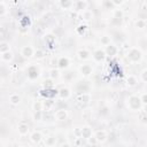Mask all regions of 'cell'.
<instances>
[{
	"label": "cell",
	"mask_w": 147,
	"mask_h": 147,
	"mask_svg": "<svg viewBox=\"0 0 147 147\" xmlns=\"http://www.w3.org/2000/svg\"><path fill=\"white\" fill-rule=\"evenodd\" d=\"M100 41H101V44H102L103 46H106V45L110 44V38H109L108 36H103V37H101Z\"/></svg>",
	"instance_id": "cell-37"
},
{
	"label": "cell",
	"mask_w": 147,
	"mask_h": 147,
	"mask_svg": "<svg viewBox=\"0 0 147 147\" xmlns=\"http://www.w3.org/2000/svg\"><path fill=\"white\" fill-rule=\"evenodd\" d=\"M56 144V138L54 136H47L45 138V145L46 146H54Z\"/></svg>",
	"instance_id": "cell-25"
},
{
	"label": "cell",
	"mask_w": 147,
	"mask_h": 147,
	"mask_svg": "<svg viewBox=\"0 0 147 147\" xmlns=\"http://www.w3.org/2000/svg\"><path fill=\"white\" fill-rule=\"evenodd\" d=\"M54 79H52V78H47V79H45L44 80V83H42V85H44V87L47 90V88H53L54 87Z\"/></svg>",
	"instance_id": "cell-26"
},
{
	"label": "cell",
	"mask_w": 147,
	"mask_h": 147,
	"mask_svg": "<svg viewBox=\"0 0 147 147\" xmlns=\"http://www.w3.org/2000/svg\"><path fill=\"white\" fill-rule=\"evenodd\" d=\"M136 26L138 28V29H145L146 28V21H145V18H138V21L136 22Z\"/></svg>",
	"instance_id": "cell-29"
},
{
	"label": "cell",
	"mask_w": 147,
	"mask_h": 147,
	"mask_svg": "<svg viewBox=\"0 0 147 147\" xmlns=\"http://www.w3.org/2000/svg\"><path fill=\"white\" fill-rule=\"evenodd\" d=\"M59 5L63 9H70L74 6V1L72 0H59Z\"/></svg>",
	"instance_id": "cell-20"
},
{
	"label": "cell",
	"mask_w": 147,
	"mask_h": 147,
	"mask_svg": "<svg viewBox=\"0 0 147 147\" xmlns=\"http://www.w3.org/2000/svg\"><path fill=\"white\" fill-rule=\"evenodd\" d=\"M69 64H70V61H69V59L67 56L60 57L57 60V63H56V65L59 67V69H67L69 67Z\"/></svg>",
	"instance_id": "cell-14"
},
{
	"label": "cell",
	"mask_w": 147,
	"mask_h": 147,
	"mask_svg": "<svg viewBox=\"0 0 147 147\" xmlns=\"http://www.w3.org/2000/svg\"><path fill=\"white\" fill-rule=\"evenodd\" d=\"M53 107H55V102L52 99H46V100L42 101V110L51 111Z\"/></svg>",
	"instance_id": "cell-16"
},
{
	"label": "cell",
	"mask_w": 147,
	"mask_h": 147,
	"mask_svg": "<svg viewBox=\"0 0 147 147\" xmlns=\"http://www.w3.org/2000/svg\"><path fill=\"white\" fill-rule=\"evenodd\" d=\"M63 77H64V79H68V80H69V79H71V78L74 77V74L70 71V72H67V74H64V75H63Z\"/></svg>",
	"instance_id": "cell-43"
},
{
	"label": "cell",
	"mask_w": 147,
	"mask_h": 147,
	"mask_svg": "<svg viewBox=\"0 0 147 147\" xmlns=\"http://www.w3.org/2000/svg\"><path fill=\"white\" fill-rule=\"evenodd\" d=\"M5 14H6V6L5 3L0 2V16H3Z\"/></svg>",
	"instance_id": "cell-41"
},
{
	"label": "cell",
	"mask_w": 147,
	"mask_h": 147,
	"mask_svg": "<svg viewBox=\"0 0 147 147\" xmlns=\"http://www.w3.org/2000/svg\"><path fill=\"white\" fill-rule=\"evenodd\" d=\"M86 30H87V25L86 24H80L78 28H77V33L79 34V36H83L85 32H86Z\"/></svg>",
	"instance_id": "cell-30"
},
{
	"label": "cell",
	"mask_w": 147,
	"mask_h": 147,
	"mask_svg": "<svg viewBox=\"0 0 147 147\" xmlns=\"http://www.w3.org/2000/svg\"><path fill=\"white\" fill-rule=\"evenodd\" d=\"M1 59H2V61H5V62H10V61L14 59V55H13V53H11L10 51H7V52L1 53Z\"/></svg>",
	"instance_id": "cell-22"
},
{
	"label": "cell",
	"mask_w": 147,
	"mask_h": 147,
	"mask_svg": "<svg viewBox=\"0 0 147 147\" xmlns=\"http://www.w3.org/2000/svg\"><path fill=\"white\" fill-rule=\"evenodd\" d=\"M59 76H60V71H59V69H51V70H49V78H52V79H56Z\"/></svg>",
	"instance_id": "cell-31"
},
{
	"label": "cell",
	"mask_w": 147,
	"mask_h": 147,
	"mask_svg": "<svg viewBox=\"0 0 147 147\" xmlns=\"http://www.w3.org/2000/svg\"><path fill=\"white\" fill-rule=\"evenodd\" d=\"M94 137H95V139H96L98 144H103V142L107 140V138H108L107 132H106L105 130H98V131L95 132Z\"/></svg>",
	"instance_id": "cell-11"
},
{
	"label": "cell",
	"mask_w": 147,
	"mask_h": 147,
	"mask_svg": "<svg viewBox=\"0 0 147 147\" xmlns=\"http://www.w3.org/2000/svg\"><path fill=\"white\" fill-rule=\"evenodd\" d=\"M92 134H93V131H92V127H91V126L85 125V126L80 127V137H82L84 140H86L87 138H90Z\"/></svg>",
	"instance_id": "cell-12"
},
{
	"label": "cell",
	"mask_w": 147,
	"mask_h": 147,
	"mask_svg": "<svg viewBox=\"0 0 147 147\" xmlns=\"http://www.w3.org/2000/svg\"><path fill=\"white\" fill-rule=\"evenodd\" d=\"M141 10H142V11H146V2H145V1H144L142 5H141Z\"/></svg>",
	"instance_id": "cell-46"
},
{
	"label": "cell",
	"mask_w": 147,
	"mask_h": 147,
	"mask_svg": "<svg viewBox=\"0 0 147 147\" xmlns=\"http://www.w3.org/2000/svg\"><path fill=\"white\" fill-rule=\"evenodd\" d=\"M86 7H87V2L85 0H78V1L75 2V10L76 11H80L82 13L83 10L86 9Z\"/></svg>",
	"instance_id": "cell-17"
},
{
	"label": "cell",
	"mask_w": 147,
	"mask_h": 147,
	"mask_svg": "<svg viewBox=\"0 0 147 147\" xmlns=\"http://www.w3.org/2000/svg\"><path fill=\"white\" fill-rule=\"evenodd\" d=\"M0 145H1V142H0Z\"/></svg>",
	"instance_id": "cell-49"
},
{
	"label": "cell",
	"mask_w": 147,
	"mask_h": 147,
	"mask_svg": "<svg viewBox=\"0 0 147 147\" xmlns=\"http://www.w3.org/2000/svg\"><path fill=\"white\" fill-rule=\"evenodd\" d=\"M44 55H45V53L42 49H37V51H34V54H33V56H36L37 59H42Z\"/></svg>",
	"instance_id": "cell-35"
},
{
	"label": "cell",
	"mask_w": 147,
	"mask_h": 147,
	"mask_svg": "<svg viewBox=\"0 0 147 147\" xmlns=\"http://www.w3.org/2000/svg\"><path fill=\"white\" fill-rule=\"evenodd\" d=\"M33 110L37 111V110H42V101H34L33 102Z\"/></svg>",
	"instance_id": "cell-33"
},
{
	"label": "cell",
	"mask_w": 147,
	"mask_h": 147,
	"mask_svg": "<svg viewBox=\"0 0 147 147\" xmlns=\"http://www.w3.org/2000/svg\"><path fill=\"white\" fill-rule=\"evenodd\" d=\"M30 140L33 142V144H39L41 140H42V134L40 131H33L31 134H30Z\"/></svg>",
	"instance_id": "cell-15"
},
{
	"label": "cell",
	"mask_w": 147,
	"mask_h": 147,
	"mask_svg": "<svg viewBox=\"0 0 147 147\" xmlns=\"http://www.w3.org/2000/svg\"><path fill=\"white\" fill-rule=\"evenodd\" d=\"M42 115H44L42 110H37V111H34V114H33V119H34L36 122H39V121L42 119Z\"/></svg>",
	"instance_id": "cell-32"
},
{
	"label": "cell",
	"mask_w": 147,
	"mask_h": 147,
	"mask_svg": "<svg viewBox=\"0 0 147 147\" xmlns=\"http://www.w3.org/2000/svg\"><path fill=\"white\" fill-rule=\"evenodd\" d=\"M92 57H93V60H94L95 62H102V61L106 59V53H105L103 49L99 48V49H95V51L93 52Z\"/></svg>",
	"instance_id": "cell-6"
},
{
	"label": "cell",
	"mask_w": 147,
	"mask_h": 147,
	"mask_svg": "<svg viewBox=\"0 0 147 147\" xmlns=\"http://www.w3.org/2000/svg\"><path fill=\"white\" fill-rule=\"evenodd\" d=\"M39 75H40V71H39V68L36 64H31V65L28 67V69H26V76H28V78L30 80L37 79L39 77Z\"/></svg>",
	"instance_id": "cell-3"
},
{
	"label": "cell",
	"mask_w": 147,
	"mask_h": 147,
	"mask_svg": "<svg viewBox=\"0 0 147 147\" xmlns=\"http://www.w3.org/2000/svg\"><path fill=\"white\" fill-rule=\"evenodd\" d=\"M140 77H141V80H142L144 83H145V82H147V70H146V69H144V70L141 71Z\"/></svg>",
	"instance_id": "cell-40"
},
{
	"label": "cell",
	"mask_w": 147,
	"mask_h": 147,
	"mask_svg": "<svg viewBox=\"0 0 147 147\" xmlns=\"http://www.w3.org/2000/svg\"><path fill=\"white\" fill-rule=\"evenodd\" d=\"M113 16L116 20H121L123 18V11L121 9H113Z\"/></svg>",
	"instance_id": "cell-28"
},
{
	"label": "cell",
	"mask_w": 147,
	"mask_h": 147,
	"mask_svg": "<svg viewBox=\"0 0 147 147\" xmlns=\"http://www.w3.org/2000/svg\"><path fill=\"white\" fill-rule=\"evenodd\" d=\"M103 51H105V53H106V56H115V55L117 54V52H118L117 47H116L115 45H113V44L106 45Z\"/></svg>",
	"instance_id": "cell-8"
},
{
	"label": "cell",
	"mask_w": 147,
	"mask_h": 147,
	"mask_svg": "<svg viewBox=\"0 0 147 147\" xmlns=\"http://www.w3.org/2000/svg\"><path fill=\"white\" fill-rule=\"evenodd\" d=\"M110 1L113 2V5H114V6L119 7V6H122V5L124 3V1H125V0H110Z\"/></svg>",
	"instance_id": "cell-42"
},
{
	"label": "cell",
	"mask_w": 147,
	"mask_h": 147,
	"mask_svg": "<svg viewBox=\"0 0 147 147\" xmlns=\"http://www.w3.org/2000/svg\"><path fill=\"white\" fill-rule=\"evenodd\" d=\"M74 136L75 137H80V127H76L74 130Z\"/></svg>",
	"instance_id": "cell-44"
},
{
	"label": "cell",
	"mask_w": 147,
	"mask_h": 147,
	"mask_svg": "<svg viewBox=\"0 0 147 147\" xmlns=\"http://www.w3.org/2000/svg\"><path fill=\"white\" fill-rule=\"evenodd\" d=\"M77 55H78V57H79L80 60L85 61V60H88V59H90L91 53H90V51H87V49H79V51L77 52Z\"/></svg>",
	"instance_id": "cell-19"
},
{
	"label": "cell",
	"mask_w": 147,
	"mask_h": 147,
	"mask_svg": "<svg viewBox=\"0 0 147 147\" xmlns=\"http://www.w3.org/2000/svg\"><path fill=\"white\" fill-rule=\"evenodd\" d=\"M126 103H127V107L131 110H139L141 107H144L141 101H140V98L138 95H130Z\"/></svg>",
	"instance_id": "cell-2"
},
{
	"label": "cell",
	"mask_w": 147,
	"mask_h": 147,
	"mask_svg": "<svg viewBox=\"0 0 147 147\" xmlns=\"http://www.w3.org/2000/svg\"><path fill=\"white\" fill-rule=\"evenodd\" d=\"M88 90H90V85L87 82H79L76 85V92L77 93H85V92H88Z\"/></svg>",
	"instance_id": "cell-13"
},
{
	"label": "cell",
	"mask_w": 147,
	"mask_h": 147,
	"mask_svg": "<svg viewBox=\"0 0 147 147\" xmlns=\"http://www.w3.org/2000/svg\"><path fill=\"white\" fill-rule=\"evenodd\" d=\"M57 95L61 100H68L71 96V92L68 87H61L60 90H57Z\"/></svg>",
	"instance_id": "cell-9"
},
{
	"label": "cell",
	"mask_w": 147,
	"mask_h": 147,
	"mask_svg": "<svg viewBox=\"0 0 147 147\" xmlns=\"http://www.w3.org/2000/svg\"><path fill=\"white\" fill-rule=\"evenodd\" d=\"M30 131V127H29V124L25 123V122H21L18 125H17V132L20 136H26Z\"/></svg>",
	"instance_id": "cell-10"
},
{
	"label": "cell",
	"mask_w": 147,
	"mask_h": 147,
	"mask_svg": "<svg viewBox=\"0 0 147 147\" xmlns=\"http://www.w3.org/2000/svg\"><path fill=\"white\" fill-rule=\"evenodd\" d=\"M90 99H91V96H90V94L87 92H85V93H78V96H77V101L78 102L87 103L90 101Z\"/></svg>",
	"instance_id": "cell-21"
},
{
	"label": "cell",
	"mask_w": 147,
	"mask_h": 147,
	"mask_svg": "<svg viewBox=\"0 0 147 147\" xmlns=\"http://www.w3.org/2000/svg\"><path fill=\"white\" fill-rule=\"evenodd\" d=\"M45 41L47 44H52L55 41V37L53 34H47V36H45Z\"/></svg>",
	"instance_id": "cell-36"
},
{
	"label": "cell",
	"mask_w": 147,
	"mask_h": 147,
	"mask_svg": "<svg viewBox=\"0 0 147 147\" xmlns=\"http://www.w3.org/2000/svg\"><path fill=\"white\" fill-rule=\"evenodd\" d=\"M7 51H10V46H9V44L6 42V41H1V42H0V53L7 52Z\"/></svg>",
	"instance_id": "cell-27"
},
{
	"label": "cell",
	"mask_w": 147,
	"mask_h": 147,
	"mask_svg": "<svg viewBox=\"0 0 147 147\" xmlns=\"http://www.w3.org/2000/svg\"><path fill=\"white\" fill-rule=\"evenodd\" d=\"M126 84H127L129 86H131V87L136 86V85L138 84V79H137V77L133 76V75H129L127 78H126Z\"/></svg>",
	"instance_id": "cell-23"
},
{
	"label": "cell",
	"mask_w": 147,
	"mask_h": 147,
	"mask_svg": "<svg viewBox=\"0 0 147 147\" xmlns=\"http://www.w3.org/2000/svg\"><path fill=\"white\" fill-rule=\"evenodd\" d=\"M33 54H34V49L31 46H28L26 45V46H23L21 48V55L24 59H31L33 56Z\"/></svg>",
	"instance_id": "cell-5"
},
{
	"label": "cell",
	"mask_w": 147,
	"mask_h": 147,
	"mask_svg": "<svg viewBox=\"0 0 147 147\" xmlns=\"http://www.w3.org/2000/svg\"><path fill=\"white\" fill-rule=\"evenodd\" d=\"M68 111L65 108H59L56 109L55 114H54V118L59 122H63V121H67L68 119Z\"/></svg>",
	"instance_id": "cell-4"
},
{
	"label": "cell",
	"mask_w": 147,
	"mask_h": 147,
	"mask_svg": "<svg viewBox=\"0 0 147 147\" xmlns=\"http://www.w3.org/2000/svg\"><path fill=\"white\" fill-rule=\"evenodd\" d=\"M108 113H109V111H108V108H107V107H103V108L100 109V114H101V115H107Z\"/></svg>",
	"instance_id": "cell-45"
},
{
	"label": "cell",
	"mask_w": 147,
	"mask_h": 147,
	"mask_svg": "<svg viewBox=\"0 0 147 147\" xmlns=\"http://www.w3.org/2000/svg\"><path fill=\"white\" fill-rule=\"evenodd\" d=\"M93 16H94L93 15V11L92 10H88V9H85V10H83L80 13V17L84 21H91L93 18Z\"/></svg>",
	"instance_id": "cell-18"
},
{
	"label": "cell",
	"mask_w": 147,
	"mask_h": 147,
	"mask_svg": "<svg viewBox=\"0 0 147 147\" xmlns=\"http://www.w3.org/2000/svg\"><path fill=\"white\" fill-rule=\"evenodd\" d=\"M79 72H80L84 77H88V76L92 75V72H93V68H92L91 64L85 63V64H82V65L79 67Z\"/></svg>",
	"instance_id": "cell-7"
},
{
	"label": "cell",
	"mask_w": 147,
	"mask_h": 147,
	"mask_svg": "<svg viewBox=\"0 0 147 147\" xmlns=\"http://www.w3.org/2000/svg\"><path fill=\"white\" fill-rule=\"evenodd\" d=\"M141 122L142 123H146V115H145V113L141 115Z\"/></svg>",
	"instance_id": "cell-47"
},
{
	"label": "cell",
	"mask_w": 147,
	"mask_h": 147,
	"mask_svg": "<svg viewBox=\"0 0 147 147\" xmlns=\"http://www.w3.org/2000/svg\"><path fill=\"white\" fill-rule=\"evenodd\" d=\"M103 7L106 8V9H114V5H113V2L110 1V0H105V2H103Z\"/></svg>",
	"instance_id": "cell-34"
},
{
	"label": "cell",
	"mask_w": 147,
	"mask_h": 147,
	"mask_svg": "<svg viewBox=\"0 0 147 147\" xmlns=\"http://www.w3.org/2000/svg\"><path fill=\"white\" fill-rule=\"evenodd\" d=\"M126 59L132 63H138L142 60V52L137 47H131L126 53Z\"/></svg>",
	"instance_id": "cell-1"
},
{
	"label": "cell",
	"mask_w": 147,
	"mask_h": 147,
	"mask_svg": "<svg viewBox=\"0 0 147 147\" xmlns=\"http://www.w3.org/2000/svg\"><path fill=\"white\" fill-rule=\"evenodd\" d=\"M9 102H10L11 105H14V106L18 105V103L21 102L20 95H18V94H10V95H9Z\"/></svg>",
	"instance_id": "cell-24"
},
{
	"label": "cell",
	"mask_w": 147,
	"mask_h": 147,
	"mask_svg": "<svg viewBox=\"0 0 147 147\" xmlns=\"http://www.w3.org/2000/svg\"><path fill=\"white\" fill-rule=\"evenodd\" d=\"M86 140H87V144H90V145H98V141H96V139H95V137L93 134L90 138H87Z\"/></svg>",
	"instance_id": "cell-38"
},
{
	"label": "cell",
	"mask_w": 147,
	"mask_h": 147,
	"mask_svg": "<svg viewBox=\"0 0 147 147\" xmlns=\"http://www.w3.org/2000/svg\"><path fill=\"white\" fill-rule=\"evenodd\" d=\"M139 98H140V101H141L142 106L145 107V106L147 105V94H146V93H142L141 96H139Z\"/></svg>",
	"instance_id": "cell-39"
},
{
	"label": "cell",
	"mask_w": 147,
	"mask_h": 147,
	"mask_svg": "<svg viewBox=\"0 0 147 147\" xmlns=\"http://www.w3.org/2000/svg\"><path fill=\"white\" fill-rule=\"evenodd\" d=\"M123 48H124V49H129V48H130V46H127V42H124V44H123Z\"/></svg>",
	"instance_id": "cell-48"
}]
</instances>
